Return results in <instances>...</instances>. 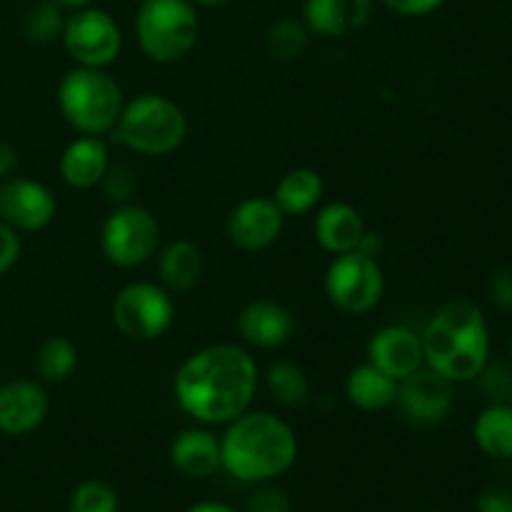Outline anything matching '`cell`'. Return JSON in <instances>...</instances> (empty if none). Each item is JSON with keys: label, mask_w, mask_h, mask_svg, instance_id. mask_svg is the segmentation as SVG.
<instances>
[{"label": "cell", "mask_w": 512, "mask_h": 512, "mask_svg": "<svg viewBox=\"0 0 512 512\" xmlns=\"http://www.w3.org/2000/svg\"><path fill=\"white\" fill-rule=\"evenodd\" d=\"M260 370L248 348L213 343L178 365L173 395L178 408L200 425H228L253 408Z\"/></svg>", "instance_id": "6da1fadb"}, {"label": "cell", "mask_w": 512, "mask_h": 512, "mask_svg": "<svg viewBox=\"0 0 512 512\" xmlns=\"http://www.w3.org/2000/svg\"><path fill=\"white\" fill-rule=\"evenodd\" d=\"M293 425L268 410H245L220 435V465L240 483H273L298 460Z\"/></svg>", "instance_id": "7a4b0ae2"}, {"label": "cell", "mask_w": 512, "mask_h": 512, "mask_svg": "<svg viewBox=\"0 0 512 512\" xmlns=\"http://www.w3.org/2000/svg\"><path fill=\"white\" fill-rule=\"evenodd\" d=\"M425 365L450 383L478 380L490 363V328L483 308L470 298H453L440 305L425 323Z\"/></svg>", "instance_id": "3957f363"}, {"label": "cell", "mask_w": 512, "mask_h": 512, "mask_svg": "<svg viewBox=\"0 0 512 512\" xmlns=\"http://www.w3.org/2000/svg\"><path fill=\"white\" fill-rule=\"evenodd\" d=\"M113 138L130 153L163 158L175 153L188 138V115L163 93H140L125 100Z\"/></svg>", "instance_id": "277c9868"}, {"label": "cell", "mask_w": 512, "mask_h": 512, "mask_svg": "<svg viewBox=\"0 0 512 512\" xmlns=\"http://www.w3.org/2000/svg\"><path fill=\"white\" fill-rule=\"evenodd\" d=\"M55 103L65 123L80 135L113 133L125 98L118 80L105 68L73 65L55 88Z\"/></svg>", "instance_id": "5b68a950"}, {"label": "cell", "mask_w": 512, "mask_h": 512, "mask_svg": "<svg viewBox=\"0 0 512 512\" xmlns=\"http://www.w3.org/2000/svg\"><path fill=\"white\" fill-rule=\"evenodd\" d=\"M135 40L153 63L188 58L200 38V13L190 0H143L133 20Z\"/></svg>", "instance_id": "8992f818"}, {"label": "cell", "mask_w": 512, "mask_h": 512, "mask_svg": "<svg viewBox=\"0 0 512 512\" xmlns=\"http://www.w3.org/2000/svg\"><path fill=\"white\" fill-rule=\"evenodd\" d=\"M98 245L113 268L133 270L160 250V223L153 210L138 203L115 205L100 225Z\"/></svg>", "instance_id": "52a82bcc"}, {"label": "cell", "mask_w": 512, "mask_h": 512, "mask_svg": "<svg viewBox=\"0 0 512 512\" xmlns=\"http://www.w3.org/2000/svg\"><path fill=\"white\" fill-rule=\"evenodd\" d=\"M110 318L123 338L153 343L163 338L175 320V300L170 290L150 280H135L115 293Z\"/></svg>", "instance_id": "ba28073f"}, {"label": "cell", "mask_w": 512, "mask_h": 512, "mask_svg": "<svg viewBox=\"0 0 512 512\" xmlns=\"http://www.w3.org/2000/svg\"><path fill=\"white\" fill-rule=\"evenodd\" d=\"M325 298L345 315H365L380 305L385 295V273L380 260L360 250L333 255L323 278Z\"/></svg>", "instance_id": "9c48e42d"}, {"label": "cell", "mask_w": 512, "mask_h": 512, "mask_svg": "<svg viewBox=\"0 0 512 512\" xmlns=\"http://www.w3.org/2000/svg\"><path fill=\"white\" fill-rule=\"evenodd\" d=\"M60 43L73 65L108 70L123 53V30L108 10L85 5L65 15Z\"/></svg>", "instance_id": "30bf717a"}, {"label": "cell", "mask_w": 512, "mask_h": 512, "mask_svg": "<svg viewBox=\"0 0 512 512\" xmlns=\"http://www.w3.org/2000/svg\"><path fill=\"white\" fill-rule=\"evenodd\" d=\"M58 215V200L45 183L23 175L0 180V220L18 233H40Z\"/></svg>", "instance_id": "8fae6325"}, {"label": "cell", "mask_w": 512, "mask_h": 512, "mask_svg": "<svg viewBox=\"0 0 512 512\" xmlns=\"http://www.w3.org/2000/svg\"><path fill=\"white\" fill-rule=\"evenodd\" d=\"M285 228L283 210L268 195L243 198L225 218V235L243 253L268 250Z\"/></svg>", "instance_id": "7c38bea8"}, {"label": "cell", "mask_w": 512, "mask_h": 512, "mask_svg": "<svg viewBox=\"0 0 512 512\" xmlns=\"http://www.w3.org/2000/svg\"><path fill=\"white\" fill-rule=\"evenodd\" d=\"M395 403L413 425H438L453 413L455 383L423 365L418 373L400 380Z\"/></svg>", "instance_id": "4fadbf2b"}, {"label": "cell", "mask_w": 512, "mask_h": 512, "mask_svg": "<svg viewBox=\"0 0 512 512\" xmlns=\"http://www.w3.org/2000/svg\"><path fill=\"white\" fill-rule=\"evenodd\" d=\"M50 398L40 380L13 378L0 383V433L23 438L48 420Z\"/></svg>", "instance_id": "5bb4252c"}, {"label": "cell", "mask_w": 512, "mask_h": 512, "mask_svg": "<svg viewBox=\"0 0 512 512\" xmlns=\"http://www.w3.org/2000/svg\"><path fill=\"white\" fill-rule=\"evenodd\" d=\"M235 330L248 348L278 350L293 340L295 315L280 300L258 298L240 308Z\"/></svg>", "instance_id": "9a60e30c"}, {"label": "cell", "mask_w": 512, "mask_h": 512, "mask_svg": "<svg viewBox=\"0 0 512 512\" xmlns=\"http://www.w3.org/2000/svg\"><path fill=\"white\" fill-rule=\"evenodd\" d=\"M365 360L390 375L393 380H405L408 375L418 373L425 365L423 340L420 333L405 325H385L375 330L365 348Z\"/></svg>", "instance_id": "2e32d148"}, {"label": "cell", "mask_w": 512, "mask_h": 512, "mask_svg": "<svg viewBox=\"0 0 512 512\" xmlns=\"http://www.w3.org/2000/svg\"><path fill=\"white\" fill-rule=\"evenodd\" d=\"M375 0H305L303 23L318 38H345L370 23Z\"/></svg>", "instance_id": "e0dca14e"}, {"label": "cell", "mask_w": 512, "mask_h": 512, "mask_svg": "<svg viewBox=\"0 0 512 512\" xmlns=\"http://www.w3.org/2000/svg\"><path fill=\"white\" fill-rule=\"evenodd\" d=\"M170 465L178 470L183 478L205 480L223 470L220 465V435L203 428H185L170 440L168 448Z\"/></svg>", "instance_id": "ac0fdd59"}, {"label": "cell", "mask_w": 512, "mask_h": 512, "mask_svg": "<svg viewBox=\"0 0 512 512\" xmlns=\"http://www.w3.org/2000/svg\"><path fill=\"white\" fill-rule=\"evenodd\" d=\"M110 168L108 145L100 135H78L63 148L58 160L60 178L73 190H93Z\"/></svg>", "instance_id": "d6986e66"}, {"label": "cell", "mask_w": 512, "mask_h": 512, "mask_svg": "<svg viewBox=\"0 0 512 512\" xmlns=\"http://www.w3.org/2000/svg\"><path fill=\"white\" fill-rule=\"evenodd\" d=\"M365 230H368V225H365L363 213L355 205L343 203V200L323 205L313 220L315 240L330 255H343L350 253V250H358Z\"/></svg>", "instance_id": "ffe728a7"}, {"label": "cell", "mask_w": 512, "mask_h": 512, "mask_svg": "<svg viewBox=\"0 0 512 512\" xmlns=\"http://www.w3.org/2000/svg\"><path fill=\"white\" fill-rule=\"evenodd\" d=\"M158 283L170 293H188L203 280L205 258L203 250L188 238H178L155 253Z\"/></svg>", "instance_id": "44dd1931"}, {"label": "cell", "mask_w": 512, "mask_h": 512, "mask_svg": "<svg viewBox=\"0 0 512 512\" xmlns=\"http://www.w3.org/2000/svg\"><path fill=\"white\" fill-rule=\"evenodd\" d=\"M345 398L363 413H380L398 400V380L365 360V363L355 365L345 378Z\"/></svg>", "instance_id": "7402d4cb"}, {"label": "cell", "mask_w": 512, "mask_h": 512, "mask_svg": "<svg viewBox=\"0 0 512 512\" xmlns=\"http://www.w3.org/2000/svg\"><path fill=\"white\" fill-rule=\"evenodd\" d=\"M325 195L323 175L315 168H293L275 183L270 198L275 200L285 218L293 215H305L320 205Z\"/></svg>", "instance_id": "603a6c76"}, {"label": "cell", "mask_w": 512, "mask_h": 512, "mask_svg": "<svg viewBox=\"0 0 512 512\" xmlns=\"http://www.w3.org/2000/svg\"><path fill=\"white\" fill-rule=\"evenodd\" d=\"M473 440L483 455L512 460V405L490 403L473 423Z\"/></svg>", "instance_id": "cb8c5ba5"}, {"label": "cell", "mask_w": 512, "mask_h": 512, "mask_svg": "<svg viewBox=\"0 0 512 512\" xmlns=\"http://www.w3.org/2000/svg\"><path fill=\"white\" fill-rule=\"evenodd\" d=\"M78 368V345L68 335H48L35 350V373L40 383H65Z\"/></svg>", "instance_id": "d4e9b609"}, {"label": "cell", "mask_w": 512, "mask_h": 512, "mask_svg": "<svg viewBox=\"0 0 512 512\" xmlns=\"http://www.w3.org/2000/svg\"><path fill=\"white\" fill-rule=\"evenodd\" d=\"M265 388L283 408H300L310 400L308 373L293 360H275L265 370Z\"/></svg>", "instance_id": "484cf974"}, {"label": "cell", "mask_w": 512, "mask_h": 512, "mask_svg": "<svg viewBox=\"0 0 512 512\" xmlns=\"http://www.w3.org/2000/svg\"><path fill=\"white\" fill-rule=\"evenodd\" d=\"M310 38L313 33L303 23V18H278L275 23H270L268 33H265V48H268L270 58L290 63V60L303 58Z\"/></svg>", "instance_id": "4316f807"}, {"label": "cell", "mask_w": 512, "mask_h": 512, "mask_svg": "<svg viewBox=\"0 0 512 512\" xmlns=\"http://www.w3.org/2000/svg\"><path fill=\"white\" fill-rule=\"evenodd\" d=\"M65 25V8L53 0H38L23 15V35L35 45H50L60 40Z\"/></svg>", "instance_id": "83f0119b"}, {"label": "cell", "mask_w": 512, "mask_h": 512, "mask_svg": "<svg viewBox=\"0 0 512 512\" xmlns=\"http://www.w3.org/2000/svg\"><path fill=\"white\" fill-rule=\"evenodd\" d=\"M68 512H120V495L105 480H83L70 493Z\"/></svg>", "instance_id": "f1b7e54d"}, {"label": "cell", "mask_w": 512, "mask_h": 512, "mask_svg": "<svg viewBox=\"0 0 512 512\" xmlns=\"http://www.w3.org/2000/svg\"><path fill=\"white\" fill-rule=\"evenodd\" d=\"M100 185H103L110 203L123 205V203H133L130 198H133L135 188H138V178H135L133 168H128V165L110 163L108 173H105V178L100 180Z\"/></svg>", "instance_id": "f546056e"}, {"label": "cell", "mask_w": 512, "mask_h": 512, "mask_svg": "<svg viewBox=\"0 0 512 512\" xmlns=\"http://www.w3.org/2000/svg\"><path fill=\"white\" fill-rule=\"evenodd\" d=\"M483 380V393L488 395L490 403L510 405L512 398V368L505 365H485L483 373L478 375Z\"/></svg>", "instance_id": "4dcf8cb0"}, {"label": "cell", "mask_w": 512, "mask_h": 512, "mask_svg": "<svg viewBox=\"0 0 512 512\" xmlns=\"http://www.w3.org/2000/svg\"><path fill=\"white\" fill-rule=\"evenodd\" d=\"M243 512H293V503H290V495L283 488L263 483L245 500Z\"/></svg>", "instance_id": "1f68e13d"}, {"label": "cell", "mask_w": 512, "mask_h": 512, "mask_svg": "<svg viewBox=\"0 0 512 512\" xmlns=\"http://www.w3.org/2000/svg\"><path fill=\"white\" fill-rule=\"evenodd\" d=\"M20 253H23V240H20V233L0 220V278L8 275L10 270L18 265Z\"/></svg>", "instance_id": "d6a6232c"}, {"label": "cell", "mask_w": 512, "mask_h": 512, "mask_svg": "<svg viewBox=\"0 0 512 512\" xmlns=\"http://www.w3.org/2000/svg\"><path fill=\"white\" fill-rule=\"evenodd\" d=\"M488 293L495 308L503 310V313H512V268L505 265V268H498L490 275Z\"/></svg>", "instance_id": "836d02e7"}, {"label": "cell", "mask_w": 512, "mask_h": 512, "mask_svg": "<svg viewBox=\"0 0 512 512\" xmlns=\"http://www.w3.org/2000/svg\"><path fill=\"white\" fill-rule=\"evenodd\" d=\"M380 3L400 18H425L443 8L445 0H380Z\"/></svg>", "instance_id": "e575fe53"}, {"label": "cell", "mask_w": 512, "mask_h": 512, "mask_svg": "<svg viewBox=\"0 0 512 512\" xmlns=\"http://www.w3.org/2000/svg\"><path fill=\"white\" fill-rule=\"evenodd\" d=\"M478 512H512V490L508 488H485L475 500Z\"/></svg>", "instance_id": "d590c367"}, {"label": "cell", "mask_w": 512, "mask_h": 512, "mask_svg": "<svg viewBox=\"0 0 512 512\" xmlns=\"http://www.w3.org/2000/svg\"><path fill=\"white\" fill-rule=\"evenodd\" d=\"M18 163H20L18 148H15L13 143H8V140H0V180L15 175Z\"/></svg>", "instance_id": "8d00e7d4"}, {"label": "cell", "mask_w": 512, "mask_h": 512, "mask_svg": "<svg viewBox=\"0 0 512 512\" xmlns=\"http://www.w3.org/2000/svg\"><path fill=\"white\" fill-rule=\"evenodd\" d=\"M358 250L363 255H368V258L380 260V255H383V250H385L383 235L375 233V230H365V235H363V240H360Z\"/></svg>", "instance_id": "74e56055"}, {"label": "cell", "mask_w": 512, "mask_h": 512, "mask_svg": "<svg viewBox=\"0 0 512 512\" xmlns=\"http://www.w3.org/2000/svg\"><path fill=\"white\" fill-rule=\"evenodd\" d=\"M185 512H240V510H235L233 505L228 503H220V500H203V503L190 505Z\"/></svg>", "instance_id": "f35d334b"}, {"label": "cell", "mask_w": 512, "mask_h": 512, "mask_svg": "<svg viewBox=\"0 0 512 512\" xmlns=\"http://www.w3.org/2000/svg\"><path fill=\"white\" fill-rule=\"evenodd\" d=\"M53 3H58L60 8L65 10H78V8H85V5H93L95 0H53Z\"/></svg>", "instance_id": "ab89813d"}, {"label": "cell", "mask_w": 512, "mask_h": 512, "mask_svg": "<svg viewBox=\"0 0 512 512\" xmlns=\"http://www.w3.org/2000/svg\"><path fill=\"white\" fill-rule=\"evenodd\" d=\"M190 3L200 10V8H223V5L233 3V0H190Z\"/></svg>", "instance_id": "60d3db41"}, {"label": "cell", "mask_w": 512, "mask_h": 512, "mask_svg": "<svg viewBox=\"0 0 512 512\" xmlns=\"http://www.w3.org/2000/svg\"><path fill=\"white\" fill-rule=\"evenodd\" d=\"M510 363H512V335H510Z\"/></svg>", "instance_id": "b9f144b4"}, {"label": "cell", "mask_w": 512, "mask_h": 512, "mask_svg": "<svg viewBox=\"0 0 512 512\" xmlns=\"http://www.w3.org/2000/svg\"><path fill=\"white\" fill-rule=\"evenodd\" d=\"M423 512H433V510H423Z\"/></svg>", "instance_id": "7bdbcfd3"}, {"label": "cell", "mask_w": 512, "mask_h": 512, "mask_svg": "<svg viewBox=\"0 0 512 512\" xmlns=\"http://www.w3.org/2000/svg\"><path fill=\"white\" fill-rule=\"evenodd\" d=\"M138 3H143V0H138Z\"/></svg>", "instance_id": "ee69618b"}]
</instances>
